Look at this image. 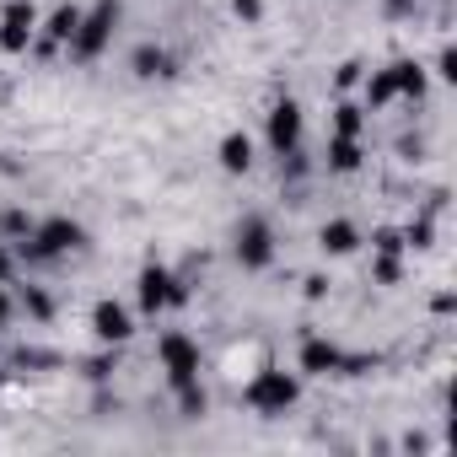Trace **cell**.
<instances>
[{"label":"cell","mask_w":457,"mask_h":457,"mask_svg":"<svg viewBox=\"0 0 457 457\" xmlns=\"http://www.w3.org/2000/svg\"><path fill=\"white\" fill-rule=\"evenodd\" d=\"M81 243H87L81 226H76V220H65V215H54V220H38L33 232H28L22 259H28V264H49V259H60V253L81 248Z\"/></svg>","instance_id":"1"},{"label":"cell","mask_w":457,"mask_h":457,"mask_svg":"<svg viewBox=\"0 0 457 457\" xmlns=\"http://www.w3.org/2000/svg\"><path fill=\"white\" fill-rule=\"evenodd\" d=\"M243 398H248L253 414H286V409L302 398V382H296L291 371H280V366H264V371L243 387Z\"/></svg>","instance_id":"2"},{"label":"cell","mask_w":457,"mask_h":457,"mask_svg":"<svg viewBox=\"0 0 457 457\" xmlns=\"http://www.w3.org/2000/svg\"><path fill=\"white\" fill-rule=\"evenodd\" d=\"M135 296H140V312L156 318V312H167V307H183V302H188V286H183L178 275H167L162 264H145L140 280H135Z\"/></svg>","instance_id":"3"},{"label":"cell","mask_w":457,"mask_h":457,"mask_svg":"<svg viewBox=\"0 0 457 457\" xmlns=\"http://www.w3.org/2000/svg\"><path fill=\"white\" fill-rule=\"evenodd\" d=\"M113 28H119V0H97L92 12H81V28H76V38H71L76 60H97V54L108 49Z\"/></svg>","instance_id":"4"},{"label":"cell","mask_w":457,"mask_h":457,"mask_svg":"<svg viewBox=\"0 0 457 457\" xmlns=\"http://www.w3.org/2000/svg\"><path fill=\"white\" fill-rule=\"evenodd\" d=\"M156 350H162V366H167V382H172V393H178V387H188V382H199V345H194L188 334L167 328Z\"/></svg>","instance_id":"5"},{"label":"cell","mask_w":457,"mask_h":457,"mask_svg":"<svg viewBox=\"0 0 457 457\" xmlns=\"http://www.w3.org/2000/svg\"><path fill=\"white\" fill-rule=\"evenodd\" d=\"M237 264L243 270H270L275 264V232H270L264 215H248L237 226Z\"/></svg>","instance_id":"6"},{"label":"cell","mask_w":457,"mask_h":457,"mask_svg":"<svg viewBox=\"0 0 457 457\" xmlns=\"http://www.w3.org/2000/svg\"><path fill=\"white\" fill-rule=\"evenodd\" d=\"M270 151L275 156H286V151H296L302 145V103H291V97H280L275 108H270Z\"/></svg>","instance_id":"7"},{"label":"cell","mask_w":457,"mask_h":457,"mask_svg":"<svg viewBox=\"0 0 457 457\" xmlns=\"http://www.w3.org/2000/svg\"><path fill=\"white\" fill-rule=\"evenodd\" d=\"M33 22H38V12L28 6V0H12V6L0 12V49H6V54H28Z\"/></svg>","instance_id":"8"},{"label":"cell","mask_w":457,"mask_h":457,"mask_svg":"<svg viewBox=\"0 0 457 457\" xmlns=\"http://www.w3.org/2000/svg\"><path fill=\"white\" fill-rule=\"evenodd\" d=\"M92 334L103 339V345H124L129 334H135V318H129V307H119V302H97L92 307Z\"/></svg>","instance_id":"9"},{"label":"cell","mask_w":457,"mask_h":457,"mask_svg":"<svg viewBox=\"0 0 457 457\" xmlns=\"http://www.w3.org/2000/svg\"><path fill=\"white\" fill-rule=\"evenodd\" d=\"M339 355H345V350H339L334 339H318V334L302 339V371H307V377H328V371H339Z\"/></svg>","instance_id":"10"},{"label":"cell","mask_w":457,"mask_h":457,"mask_svg":"<svg viewBox=\"0 0 457 457\" xmlns=\"http://www.w3.org/2000/svg\"><path fill=\"white\" fill-rule=\"evenodd\" d=\"M318 248H323L328 259H345V253H355V248H361V232H355V220H328L323 232H318Z\"/></svg>","instance_id":"11"},{"label":"cell","mask_w":457,"mask_h":457,"mask_svg":"<svg viewBox=\"0 0 457 457\" xmlns=\"http://www.w3.org/2000/svg\"><path fill=\"white\" fill-rule=\"evenodd\" d=\"M215 156H220V172H232V178H237V172H248V167H253V140H248L243 129H232V135L220 140V151H215Z\"/></svg>","instance_id":"12"},{"label":"cell","mask_w":457,"mask_h":457,"mask_svg":"<svg viewBox=\"0 0 457 457\" xmlns=\"http://www.w3.org/2000/svg\"><path fill=\"white\" fill-rule=\"evenodd\" d=\"M328 167L334 172H355L361 167V140L355 135H334L328 140Z\"/></svg>","instance_id":"13"},{"label":"cell","mask_w":457,"mask_h":457,"mask_svg":"<svg viewBox=\"0 0 457 457\" xmlns=\"http://www.w3.org/2000/svg\"><path fill=\"white\" fill-rule=\"evenodd\" d=\"M129 65H135V76H145V81H151V76H172V60H167L156 44H140Z\"/></svg>","instance_id":"14"},{"label":"cell","mask_w":457,"mask_h":457,"mask_svg":"<svg viewBox=\"0 0 457 457\" xmlns=\"http://www.w3.org/2000/svg\"><path fill=\"white\" fill-rule=\"evenodd\" d=\"M393 87H398V97H414V103H420V97H425V71H420L414 60H398V65H393Z\"/></svg>","instance_id":"15"},{"label":"cell","mask_w":457,"mask_h":457,"mask_svg":"<svg viewBox=\"0 0 457 457\" xmlns=\"http://www.w3.org/2000/svg\"><path fill=\"white\" fill-rule=\"evenodd\" d=\"M76 28H81V12H76V6H60V12L49 17V28H44V33H49V44H71V38H76Z\"/></svg>","instance_id":"16"},{"label":"cell","mask_w":457,"mask_h":457,"mask_svg":"<svg viewBox=\"0 0 457 457\" xmlns=\"http://www.w3.org/2000/svg\"><path fill=\"white\" fill-rule=\"evenodd\" d=\"M393 97H398V87H393V65H387V71H377V76L366 81V103H371V108H387Z\"/></svg>","instance_id":"17"},{"label":"cell","mask_w":457,"mask_h":457,"mask_svg":"<svg viewBox=\"0 0 457 457\" xmlns=\"http://www.w3.org/2000/svg\"><path fill=\"white\" fill-rule=\"evenodd\" d=\"M361 124H366V113H361L355 103H339V108H334V135H355V140H361Z\"/></svg>","instance_id":"18"},{"label":"cell","mask_w":457,"mask_h":457,"mask_svg":"<svg viewBox=\"0 0 457 457\" xmlns=\"http://www.w3.org/2000/svg\"><path fill=\"white\" fill-rule=\"evenodd\" d=\"M22 307H28L38 323H49V318H54V296H49V291H38V286H28V291H22Z\"/></svg>","instance_id":"19"},{"label":"cell","mask_w":457,"mask_h":457,"mask_svg":"<svg viewBox=\"0 0 457 457\" xmlns=\"http://www.w3.org/2000/svg\"><path fill=\"white\" fill-rule=\"evenodd\" d=\"M436 243V226H430V215H420V220H409V232H403V248H430Z\"/></svg>","instance_id":"20"},{"label":"cell","mask_w":457,"mask_h":457,"mask_svg":"<svg viewBox=\"0 0 457 457\" xmlns=\"http://www.w3.org/2000/svg\"><path fill=\"white\" fill-rule=\"evenodd\" d=\"M371 243H377V253H382V259H398V253H403V232H393V226H377Z\"/></svg>","instance_id":"21"},{"label":"cell","mask_w":457,"mask_h":457,"mask_svg":"<svg viewBox=\"0 0 457 457\" xmlns=\"http://www.w3.org/2000/svg\"><path fill=\"white\" fill-rule=\"evenodd\" d=\"M178 403H183V414H188V420H199V414H204V387H199V382L178 387Z\"/></svg>","instance_id":"22"},{"label":"cell","mask_w":457,"mask_h":457,"mask_svg":"<svg viewBox=\"0 0 457 457\" xmlns=\"http://www.w3.org/2000/svg\"><path fill=\"white\" fill-rule=\"evenodd\" d=\"M0 232H12V237H28V232H33V220H28L22 210H12L6 220H0Z\"/></svg>","instance_id":"23"},{"label":"cell","mask_w":457,"mask_h":457,"mask_svg":"<svg viewBox=\"0 0 457 457\" xmlns=\"http://www.w3.org/2000/svg\"><path fill=\"white\" fill-rule=\"evenodd\" d=\"M436 76H441V81H457V49H441V60H436Z\"/></svg>","instance_id":"24"},{"label":"cell","mask_w":457,"mask_h":457,"mask_svg":"<svg viewBox=\"0 0 457 457\" xmlns=\"http://www.w3.org/2000/svg\"><path fill=\"white\" fill-rule=\"evenodd\" d=\"M377 280L393 286V280H398V259H382V253H377Z\"/></svg>","instance_id":"25"},{"label":"cell","mask_w":457,"mask_h":457,"mask_svg":"<svg viewBox=\"0 0 457 457\" xmlns=\"http://www.w3.org/2000/svg\"><path fill=\"white\" fill-rule=\"evenodd\" d=\"M334 81H339V92H345V87H355V81H361V65H355V60H350V65H339V76H334Z\"/></svg>","instance_id":"26"},{"label":"cell","mask_w":457,"mask_h":457,"mask_svg":"<svg viewBox=\"0 0 457 457\" xmlns=\"http://www.w3.org/2000/svg\"><path fill=\"white\" fill-rule=\"evenodd\" d=\"M108 371H113V355H97V361H92V366H87V377H97V382H103V377H108Z\"/></svg>","instance_id":"27"},{"label":"cell","mask_w":457,"mask_h":457,"mask_svg":"<svg viewBox=\"0 0 457 457\" xmlns=\"http://www.w3.org/2000/svg\"><path fill=\"white\" fill-rule=\"evenodd\" d=\"M12 270H17V253H12V248H0V280H12Z\"/></svg>","instance_id":"28"},{"label":"cell","mask_w":457,"mask_h":457,"mask_svg":"<svg viewBox=\"0 0 457 457\" xmlns=\"http://www.w3.org/2000/svg\"><path fill=\"white\" fill-rule=\"evenodd\" d=\"M237 6V17H248V22H259V0H232Z\"/></svg>","instance_id":"29"},{"label":"cell","mask_w":457,"mask_h":457,"mask_svg":"<svg viewBox=\"0 0 457 457\" xmlns=\"http://www.w3.org/2000/svg\"><path fill=\"white\" fill-rule=\"evenodd\" d=\"M430 307H436V312H441V318H446V312H452V307H457V296H452V291H441V296H436V302H430Z\"/></svg>","instance_id":"30"},{"label":"cell","mask_w":457,"mask_h":457,"mask_svg":"<svg viewBox=\"0 0 457 457\" xmlns=\"http://www.w3.org/2000/svg\"><path fill=\"white\" fill-rule=\"evenodd\" d=\"M6 318H12V296H6V280H0V328H6Z\"/></svg>","instance_id":"31"}]
</instances>
